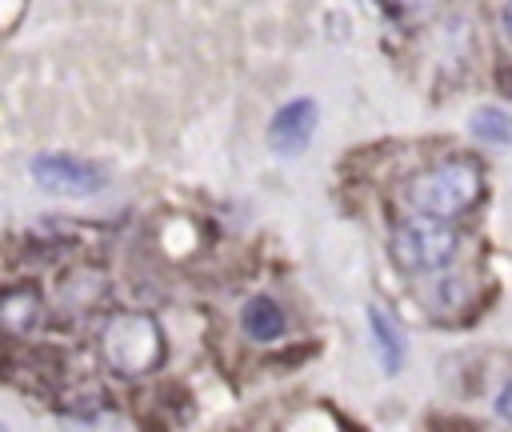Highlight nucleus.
<instances>
[{
	"instance_id": "f257e3e1",
	"label": "nucleus",
	"mask_w": 512,
	"mask_h": 432,
	"mask_svg": "<svg viewBox=\"0 0 512 432\" xmlns=\"http://www.w3.org/2000/svg\"><path fill=\"white\" fill-rule=\"evenodd\" d=\"M404 200L420 212V216H436V220H452L460 212H468L480 200V168L472 160H444L432 164L424 172H416L404 184Z\"/></svg>"
},
{
	"instance_id": "f03ea898",
	"label": "nucleus",
	"mask_w": 512,
	"mask_h": 432,
	"mask_svg": "<svg viewBox=\"0 0 512 432\" xmlns=\"http://www.w3.org/2000/svg\"><path fill=\"white\" fill-rule=\"evenodd\" d=\"M456 252H460V232L436 216H416L392 232V260L404 272H436Z\"/></svg>"
},
{
	"instance_id": "7ed1b4c3",
	"label": "nucleus",
	"mask_w": 512,
	"mask_h": 432,
	"mask_svg": "<svg viewBox=\"0 0 512 432\" xmlns=\"http://www.w3.org/2000/svg\"><path fill=\"white\" fill-rule=\"evenodd\" d=\"M104 352L120 372L140 376V372H152L160 364L164 340L148 316L128 312V316H112V324L104 328Z\"/></svg>"
},
{
	"instance_id": "20e7f679",
	"label": "nucleus",
	"mask_w": 512,
	"mask_h": 432,
	"mask_svg": "<svg viewBox=\"0 0 512 432\" xmlns=\"http://www.w3.org/2000/svg\"><path fill=\"white\" fill-rule=\"evenodd\" d=\"M32 176L48 192H60V196H92L104 188V172L80 156H68V152H40L32 160Z\"/></svg>"
},
{
	"instance_id": "39448f33",
	"label": "nucleus",
	"mask_w": 512,
	"mask_h": 432,
	"mask_svg": "<svg viewBox=\"0 0 512 432\" xmlns=\"http://www.w3.org/2000/svg\"><path fill=\"white\" fill-rule=\"evenodd\" d=\"M312 132H316V104H312V100H292V104H284V108L272 116V124H268V144H272L280 156H296V152L308 148Z\"/></svg>"
},
{
	"instance_id": "423d86ee",
	"label": "nucleus",
	"mask_w": 512,
	"mask_h": 432,
	"mask_svg": "<svg viewBox=\"0 0 512 432\" xmlns=\"http://www.w3.org/2000/svg\"><path fill=\"white\" fill-rule=\"evenodd\" d=\"M368 324H372L384 372H400V364H404V332H400V324L384 308H368Z\"/></svg>"
},
{
	"instance_id": "0eeeda50",
	"label": "nucleus",
	"mask_w": 512,
	"mask_h": 432,
	"mask_svg": "<svg viewBox=\"0 0 512 432\" xmlns=\"http://www.w3.org/2000/svg\"><path fill=\"white\" fill-rule=\"evenodd\" d=\"M244 332L252 340H276L284 332V312L272 296H252L244 304Z\"/></svg>"
},
{
	"instance_id": "6e6552de",
	"label": "nucleus",
	"mask_w": 512,
	"mask_h": 432,
	"mask_svg": "<svg viewBox=\"0 0 512 432\" xmlns=\"http://www.w3.org/2000/svg\"><path fill=\"white\" fill-rule=\"evenodd\" d=\"M468 128H472V136L484 140V144H512V116L500 112V108H492V104L476 108L472 120H468Z\"/></svg>"
},
{
	"instance_id": "1a4fd4ad",
	"label": "nucleus",
	"mask_w": 512,
	"mask_h": 432,
	"mask_svg": "<svg viewBox=\"0 0 512 432\" xmlns=\"http://www.w3.org/2000/svg\"><path fill=\"white\" fill-rule=\"evenodd\" d=\"M496 412H500V416L512 424V380L500 388V396H496Z\"/></svg>"
},
{
	"instance_id": "9d476101",
	"label": "nucleus",
	"mask_w": 512,
	"mask_h": 432,
	"mask_svg": "<svg viewBox=\"0 0 512 432\" xmlns=\"http://www.w3.org/2000/svg\"><path fill=\"white\" fill-rule=\"evenodd\" d=\"M504 36H508V40H512V0H508V4H504Z\"/></svg>"
},
{
	"instance_id": "9b49d317",
	"label": "nucleus",
	"mask_w": 512,
	"mask_h": 432,
	"mask_svg": "<svg viewBox=\"0 0 512 432\" xmlns=\"http://www.w3.org/2000/svg\"><path fill=\"white\" fill-rule=\"evenodd\" d=\"M500 84H504V92L512 96V68H500Z\"/></svg>"
},
{
	"instance_id": "f8f14e48",
	"label": "nucleus",
	"mask_w": 512,
	"mask_h": 432,
	"mask_svg": "<svg viewBox=\"0 0 512 432\" xmlns=\"http://www.w3.org/2000/svg\"><path fill=\"white\" fill-rule=\"evenodd\" d=\"M404 4H412V8H420V4H432V0H404Z\"/></svg>"
},
{
	"instance_id": "ddd939ff",
	"label": "nucleus",
	"mask_w": 512,
	"mask_h": 432,
	"mask_svg": "<svg viewBox=\"0 0 512 432\" xmlns=\"http://www.w3.org/2000/svg\"><path fill=\"white\" fill-rule=\"evenodd\" d=\"M0 432H8V428H4V424H0Z\"/></svg>"
}]
</instances>
